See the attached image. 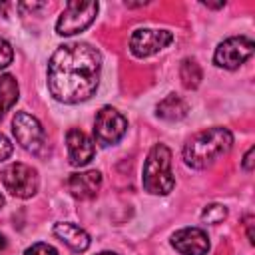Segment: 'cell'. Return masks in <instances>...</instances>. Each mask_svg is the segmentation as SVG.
Returning a JSON list of instances; mask_svg holds the SVG:
<instances>
[{"mask_svg":"<svg viewBox=\"0 0 255 255\" xmlns=\"http://www.w3.org/2000/svg\"><path fill=\"white\" fill-rule=\"evenodd\" d=\"M225 217H227V209L223 205H219V203H209L201 211V221H205V223H213L215 225V223H221Z\"/></svg>","mask_w":255,"mask_h":255,"instance_id":"e0dca14e","label":"cell"},{"mask_svg":"<svg viewBox=\"0 0 255 255\" xmlns=\"http://www.w3.org/2000/svg\"><path fill=\"white\" fill-rule=\"evenodd\" d=\"M171 42H173V34L169 30L139 28L129 38V50L137 58H147V56H153L159 50L167 48Z\"/></svg>","mask_w":255,"mask_h":255,"instance_id":"9c48e42d","label":"cell"},{"mask_svg":"<svg viewBox=\"0 0 255 255\" xmlns=\"http://www.w3.org/2000/svg\"><path fill=\"white\" fill-rule=\"evenodd\" d=\"M18 96H20V88H18L16 78L10 74H4L0 78V122L4 114L10 112L12 106L18 102Z\"/></svg>","mask_w":255,"mask_h":255,"instance_id":"9a60e30c","label":"cell"},{"mask_svg":"<svg viewBox=\"0 0 255 255\" xmlns=\"http://www.w3.org/2000/svg\"><path fill=\"white\" fill-rule=\"evenodd\" d=\"M253 54V40L245 38V36H235V38H227L223 40L213 54V62L219 68L225 70H235L239 68L245 60H249Z\"/></svg>","mask_w":255,"mask_h":255,"instance_id":"ba28073f","label":"cell"},{"mask_svg":"<svg viewBox=\"0 0 255 255\" xmlns=\"http://www.w3.org/2000/svg\"><path fill=\"white\" fill-rule=\"evenodd\" d=\"M179 78H181V84L187 88V90H195L199 84H201V66L193 60V58H185L179 66Z\"/></svg>","mask_w":255,"mask_h":255,"instance_id":"2e32d148","label":"cell"},{"mask_svg":"<svg viewBox=\"0 0 255 255\" xmlns=\"http://www.w3.org/2000/svg\"><path fill=\"white\" fill-rule=\"evenodd\" d=\"M171 245L181 255H205L209 251V237L199 227H183L173 233Z\"/></svg>","mask_w":255,"mask_h":255,"instance_id":"30bf717a","label":"cell"},{"mask_svg":"<svg viewBox=\"0 0 255 255\" xmlns=\"http://www.w3.org/2000/svg\"><path fill=\"white\" fill-rule=\"evenodd\" d=\"M141 181H143V189L153 195H167L173 189L175 177L171 171V151L167 145L155 143L149 149L147 159L143 163Z\"/></svg>","mask_w":255,"mask_h":255,"instance_id":"3957f363","label":"cell"},{"mask_svg":"<svg viewBox=\"0 0 255 255\" xmlns=\"http://www.w3.org/2000/svg\"><path fill=\"white\" fill-rule=\"evenodd\" d=\"M157 116L167 120V122H177V120H183L187 116V104L175 96V94H169L165 96L159 104H157Z\"/></svg>","mask_w":255,"mask_h":255,"instance_id":"5bb4252c","label":"cell"},{"mask_svg":"<svg viewBox=\"0 0 255 255\" xmlns=\"http://www.w3.org/2000/svg\"><path fill=\"white\" fill-rule=\"evenodd\" d=\"M233 145V135L227 128H207L197 131L183 145V161L193 169H205Z\"/></svg>","mask_w":255,"mask_h":255,"instance_id":"7a4b0ae2","label":"cell"},{"mask_svg":"<svg viewBox=\"0 0 255 255\" xmlns=\"http://www.w3.org/2000/svg\"><path fill=\"white\" fill-rule=\"evenodd\" d=\"M24 255H60V253H58V249H56V247H52L50 243L38 241V243L30 245V247L24 251Z\"/></svg>","mask_w":255,"mask_h":255,"instance_id":"ac0fdd59","label":"cell"},{"mask_svg":"<svg viewBox=\"0 0 255 255\" xmlns=\"http://www.w3.org/2000/svg\"><path fill=\"white\" fill-rule=\"evenodd\" d=\"M100 70L102 56L94 46L86 42L64 44L48 62V90L64 104L86 102L98 88Z\"/></svg>","mask_w":255,"mask_h":255,"instance_id":"6da1fadb","label":"cell"},{"mask_svg":"<svg viewBox=\"0 0 255 255\" xmlns=\"http://www.w3.org/2000/svg\"><path fill=\"white\" fill-rule=\"evenodd\" d=\"M0 179L6 187V191H10L14 197H20V199L32 197L38 191V185H40L38 171L32 165H26V163H20V161L6 165L0 173Z\"/></svg>","mask_w":255,"mask_h":255,"instance_id":"8992f818","label":"cell"},{"mask_svg":"<svg viewBox=\"0 0 255 255\" xmlns=\"http://www.w3.org/2000/svg\"><path fill=\"white\" fill-rule=\"evenodd\" d=\"M12 131L20 147L34 155H44L46 153V131L42 124L28 112H16L12 120Z\"/></svg>","mask_w":255,"mask_h":255,"instance_id":"277c9868","label":"cell"},{"mask_svg":"<svg viewBox=\"0 0 255 255\" xmlns=\"http://www.w3.org/2000/svg\"><path fill=\"white\" fill-rule=\"evenodd\" d=\"M253 155H255V147L251 145V147L247 149V153H245V157H243V163H241L245 171H251V169H253Z\"/></svg>","mask_w":255,"mask_h":255,"instance_id":"44dd1931","label":"cell"},{"mask_svg":"<svg viewBox=\"0 0 255 255\" xmlns=\"http://www.w3.org/2000/svg\"><path fill=\"white\" fill-rule=\"evenodd\" d=\"M98 14V2H78L70 0L56 22V32L60 36H74L84 32Z\"/></svg>","mask_w":255,"mask_h":255,"instance_id":"5b68a950","label":"cell"},{"mask_svg":"<svg viewBox=\"0 0 255 255\" xmlns=\"http://www.w3.org/2000/svg\"><path fill=\"white\" fill-rule=\"evenodd\" d=\"M102 185V173L96 169L78 171L68 177V189L76 199H92L96 197L98 189Z\"/></svg>","mask_w":255,"mask_h":255,"instance_id":"7c38bea8","label":"cell"},{"mask_svg":"<svg viewBox=\"0 0 255 255\" xmlns=\"http://www.w3.org/2000/svg\"><path fill=\"white\" fill-rule=\"evenodd\" d=\"M2 205H4V195L0 193V207H2Z\"/></svg>","mask_w":255,"mask_h":255,"instance_id":"cb8c5ba5","label":"cell"},{"mask_svg":"<svg viewBox=\"0 0 255 255\" xmlns=\"http://www.w3.org/2000/svg\"><path fill=\"white\" fill-rule=\"evenodd\" d=\"M66 143H68V161H70V165L84 167L92 161V157L96 153V147H94V141L82 129H78V128L68 129Z\"/></svg>","mask_w":255,"mask_h":255,"instance_id":"8fae6325","label":"cell"},{"mask_svg":"<svg viewBox=\"0 0 255 255\" xmlns=\"http://www.w3.org/2000/svg\"><path fill=\"white\" fill-rule=\"evenodd\" d=\"M128 129V120L112 106H104L94 120V141L102 147L118 143Z\"/></svg>","mask_w":255,"mask_h":255,"instance_id":"52a82bcc","label":"cell"},{"mask_svg":"<svg viewBox=\"0 0 255 255\" xmlns=\"http://www.w3.org/2000/svg\"><path fill=\"white\" fill-rule=\"evenodd\" d=\"M14 60V50L10 46V42H6L4 38H0V70L10 66Z\"/></svg>","mask_w":255,"mask_h":255,"instance_id":"d6986e66","label":"cell"},{"mask_svg":"<svg viewBox=\"0 0 255 255\" xmlns=\"http://www.w3.org/2000/svg\"><path fill=\"white\" fill-rule=\"evenodd\" d=\"M98 255H118V253H112V251H102V253H98Z\"/></svg>","mask_w":255,"mask_h":255,"instance_id":"603a6c76","label":"cell"},{"mask_svg":"<svg viewBox=\"0 0 255 255\" xmlns=\"http://www.w3.org/2000/svg\"><path fill=\"white\" fill-rule=\"evenodd\" d=\"M12 151H14V147H12L10 139L4 133H0V161H6L12 155Z\"/></svg>","mask_w":255,"mask_h":255,"instance_id":"ffe728a7","label":"cell"},{"mask_svg":"<svg viewBox=\"0 0 255 255\" xmlns=\"http://www.w3.org/2000/svg\"><path fill=\"white\" fill-rule=\"evenodd\" d=\"M54 235L58 239H62L76 253H82V251H86L90 247V235L76 223H68V221L66 223L64 221L56 223L54 225Z\"/></svg>","mask_w":255,"mask_h":255,"instance_id":"4fadbf2b","label":"cell"},{"mask_svg":"<svg viewBox=\"0 0 255 255\" xmlns=\"http://www.w3.org/2000/svg\"><path fill=\"white\" fill-rule=\"evenodd\" d=\"M6 245H8V241H6V237H4L2 233H0V253H2L4 249H6Z\"/></svg>","mask_w":255,"mask_h":255,"instance_id":"7402d4cb","label":"cell"}]
</instances>
